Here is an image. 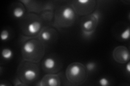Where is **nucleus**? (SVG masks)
Listing matches in <instances>:
<instances>
[{
  "instance_id": "nucleus-9",
  "label": "nucleus",
  "mask_w": 130,
  "mask_h": 86,
  "mask_svg": "<svg viewBox=\"0 0 130 86\" xmlns=\"http://www.w3.org/2000/svg\"><path fill=\"white\" fill-rule=\"evenodd\" d=\"M121 38L124 40H128L129 38V27H127V28L125 30L124 32H123L120 35Z\"/></svg>"
},
{
  "instance_id": "nucleus-3",
  "label": "nucleus",
  "mask_w": 130,
  "mask_h": 86,
  "mask_svg": "<svg viewBox=\"0 0 130 86\" xmlns=\"http://www.w3.org/2000/svg\"><path fill=\"white\" fill-rule=\"evenodd\" d=\"M23 49V51L26 53L30 54V53L33 52L35 50V45L32 42L29 41V42H27L24 44Z\"/></svg>"
},
{
  "instance_id": "nucleus-13",
  "label": "nucleus",
  "mask_w": 130,
  "mask_h": 86,
  "mask_svg": "<svg viewBox=\"0 0 130 86\" xmlns=\"http://www.w3.org/2000/svg\"><path fill=\"white\" fill-rule=\"evenodd\" d=\"M41 37L44 40H49L51 39V35L50 32H48L47 31H44L43 32H42V34L41 35Z\"/></svg>"
},
{
  "instance_id": "nucleus-7",
  "label": "nucleus",
  "mask_w": 130,
  "mask_h": 86,
  "mask_svg": "<svg viewBox=\"0 0 130 86\" xmlns=\"http://www.w3.org/2000/svg\"><path fill=\"white\" fill-rule=\"evenodd\" d=\"M13 55V53L9 48H4L2 51V56L4 59L8 60L11 59Z\"/></svg>"
},
{
  "instance_id": "nucleus-10",
  "label": "nucleus",
  "mask_w": 130,
  "mask_h": 86,
  "mask_svg": "<svg viewBox=\"0 0 130 86\" xmlns=\"http://www.w3.org/2000/svg\"><path fill=\"white\" fill-rule=\"evenodd\" d=\"M9 37V32H8L6 30H4L2 31L1 34V38L2 41H6L7 39H8Z\"/></svg>"
},
{
  "instance_id": "nucleus-14",
  "label": "nucleus",
  "mask_w": 130,
  "mask_h": 86,
  "mask_svg": "<svg viewBox=\"0 0 130 86\" xmlns=\"http://www.w3.org/2000/svg\"><path fill=\"white\" fill-rule=\"evenodd\" d=\"M99 83L101 85L106 86L109 84V81L106 77H102V78L100 79V80H99Z\"/></svg>"
},
{
  "instance_id": "nucleus-1",
  "label": "nucleus",
  "mask_w": 130,
  "mask_h": 86,
  "mask_svg": "<svg viewBox=\"0 0 130 86\" xmlns=\"http://www.w3.org/2000/svg\"><path fill=\"white\" fill-rule=\"evenodd\" d=\"M41 25L38 21L32 22L28 26V30L31 34H35L40 30Z\"/></svg>"
},
{
  "instance_id": "nucleus-11",
  "label": "nucleus",
  "mask_w": 130,
  "mask_h": 86,
  "mask_svg": "<svg viewBox=\"0 0 130 86\" xmlns=\"http://www.w3.org/2000/svg\"><path fill=\"white\" fill-rule=\"evenodd\" d=\"M93 26V22L91 20H88L85 22L83 24V27L86 30L91 29Z\"/></svg>"
},
{
  "instance_id": "nucleus-2",
  "label": "nucleus",
  "mask_w": 130,
  "mask_h": 86,
  "mask_svg": "<svg viewBox=\"0 0 130 86\" xmlns=\"http://www.w3.org/2000/svg\"><path fill=\"white\" fill-rule=\"evenodd\" d=\"M62 16L65 19L72 20L74 18L75 14L72 8L70 7H67L63 9L62 13Z\"/></svg>"
},
{
  "instance_id": "nucleus-15",
  "label": "nucleus",
  "mask_w": 130,
  "mask_h": 86,
  "mask_svg": "<svg viewBox=\"0 0 130 86\" xmlns=\"http://www.w3.org/2000/svg\"><path fill=\"white\" fill-rule=\"evenodd\" d=\"M87 68L89 71H92L93 69L95 67V64L93 63H89L87 65Z\"/></svg>"
},
{
  "instance_id": "nucleus-16",
  "label": "nucleus",
  "mask_w": 130,
  "mask_h": 86,
  "mask_svg": "<svg viewBox=\"0 0 130 86\" xmlns=\"http://www.w3.org/2000/svg\"><path fill=\"white\" fill-rule=\"evenodd\" d=\"M78 2L81 4H85V3H87L89 2L88 0H79L78 1Z\"/></svg>"
},
{
  "instance_id": "nucleus-12",
  "label": "nucleus",
  "mask_w": 130,
  "mask_h": 86,
  "mask_svg": "<svg viewBox=\"0 0 130 86\" xmlns=\"http://www.w3.org/2000/svg\"><path fill=\"white\" fill-rule=\"evenodd\" d=\"M48 85L51 86H55L58 84V81L56 79L54 78V77H51V78L49 79L48 81Z\"/></svg>"
},
{
  "instance_id": "nucleus-17",
  "label": "nucleus",
  "mask_w": 130,
  "mask_h": 86,
  "mask_svg": "<svg viewBox=\"0 0 130 86\" xmlns=\"http://www.w3.org/2000/svg\"><path fill=\"white\" fill-rule=\"evenodd\" d=\"M126 69L128 73L130 72V63H128L126 65Z\"/></svg>"
},
{
  "instance_id": "nucleus-4",
  "label": "nucleus",
  "mask_w": 130,
  "mask_h": 86,
  "mask_svg": "<svg viewBox=\"0 0 130 86\" xmlns=\"http://www.w3.org/2000/svg\"><path fill=\"white\" fill-rule=\"evenodd\" d=\"M24 75L27 80L32 81L35 79V78L36 77V73L32 69H28L24 72Z\"/></svg>"
},
{
  "instance_id": "nucleus-5",
  "label": "nucleus",
  "mask_w": 130,
  "mask_h": 86,
  "mask_svg": "<svg viewBox=\"0 0 130 86\" xmlns=\"http://www.w3.org/2000/svg\"><path fill=\"white\" fill-rule=\"evenodd\" d=\"M81 72V68L80 66L75 65H73L70 68V74L73 77L77 76L80 75Z\"/></svg>"
},
{
  "instance_id": "nucleus-6",
  "label": "nucleus",
  "mask_w": 130,
  "mask_h": 86,
  "mask_svg": "<svg viewBox=\"0 0 130 86\" xmlns=\"http://www.w3.org/2000/svg\"><path fill=\"white\" fill-rule=\"evenodd\" d=\"M55 61L51 58H48L46 59L44 61V65L47 69H53L55 66Z\"/></svg>"
},
{
  "instance_id": "nucleus-8",
  "label": "nucleus",
  "mask_w": 130,
  "mask_h": 86,
  "mask_svg": "<svg viewBox=\"0 0 130 86\" xmlns=\"http://www.w3.org/2000/svg\"><path fill=\"white\" fill-rule=\"evenodd\" d=\"M13 15L16 18H21L24 15V11L21 8H16L13 11Z\"/></svg>"
}]
</instances>
